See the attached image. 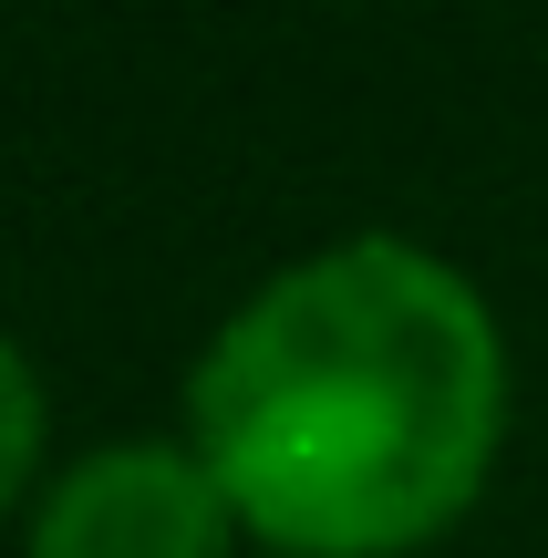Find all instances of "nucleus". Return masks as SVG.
<instances>
[{
    "instance_id": "obj_1",
    "label": "nucleus",
    "mask_w": 548,
    "mask_h": 558,
    "mask_svg": "<svg viewBox=\"0 0 548 558\" xmlns=\"http://www.w3.org/2000/svg\"><path fill=\"white\" fill-rule=\"evenodd\" d=\"M508 393L487 290L404 228H352L207 331L186 445L259 558H414L487 497Z\"/></svg>"
},
{
    "instance_id": "obj_2",
    "label": "nucleus",
    "mask_w": 548,
    "mask_h": 558,
    "mask_svg": "<svg viewBox=\"0 0 548 558\" xmlns=\"http://www.w3.org/2000/svg\"><path fill=\"white\" fill-rule=\"evenodd\" d=\"M228 548H239V507L218 497L186 435H114L52 465V486L32 497V538H21V558H228Z\"/></svg>"
},
{
    "instance_id": "obj_3",
    "label": "nucleus",
    "mask_w": 548,
    "mask_h": 558,
    "mask_svg": "<svg viewBox=\"0 0 548 558\" xmlns=\"http://www.w3.org/2000/svg\"><path fill=\"white\" fill-rule=\"evenodd\" d=\"M41 456H52V393H41V362L0 331V518L21 497H41Z\"/></svg>"
}]
</instances>
